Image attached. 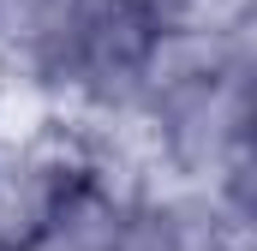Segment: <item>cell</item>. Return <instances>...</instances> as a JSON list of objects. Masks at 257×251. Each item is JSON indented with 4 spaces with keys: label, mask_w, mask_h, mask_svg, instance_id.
I'll use <instances>...</instances> for the list:
<instances>
[{
    "label": "cell",
    "mask_w": 257,
    "mask_h": 251,
    "mask_svg": "<svg viewBox=\"0 0 257 251\" xmlns=\"http://www.w3.org/2000/svg\"><path fill=\"white\" fill-rule=\"evenodd\" d=\"M72 18H78V0H0V66L36 90L60 54Z\"/></svg>",
    "instance_id": "6da1fadb"
},
{
    "label": "cell",
    "mask_w": 257,
    "mask_h": 251,
    "mask_svg": "<svg viewBox=\"0 0 257 251\" xmlns=\"http://www.w3.org/2000/svg\"><path fill=\"white\" fill-rule=\"evenodd\" d=\"M156 30H239L257 24V0H144Z\"/></svg>",
    "instance_id": "3957f363"
},
{
    "label": "cell",
    "mask_w": 257,
    "mask_h": 251,
    "mask_svg": "<svg viewBox=\"0 0 257 251\" xmlns=\"http://www.w3.org/2000/svg\"><path fill=\"white\" fill-rule=\"evenodd\" d=\"M120 215H126L120 197H108L102 186H78L60 197L54 221L42 227V239L30 251H114L120 245Z\"/></svg>",
    "instance_id": "7a4b0ae2"
}]
</instances>
